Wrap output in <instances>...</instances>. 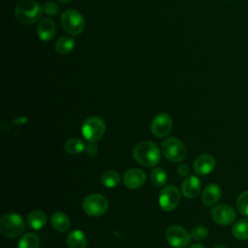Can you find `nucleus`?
Returning <instances> with one entry per match:
<instances>
[{
    "label": "nucleus",
    "instance_id": "f03ea898",
    "mask_svg": "<svg viewBox=\"0 0 248 248\" xmlns=\"http://www.w3.org/2000/svg\"><path fill=\"white\" fill-rule=\"evenodd\" d=\"M43 13V8L36 1L22 0L16 6L15 17L19 23L32 24L42 17Z\"/></svg>",
    "mask_w": 248,
    "mask_h": 248
},
{
    "label": "nucleus",
    "instance_id": "423d86ee",
    "mask_svg": "<svg viewBox=\"0 0 248 248\" xmlns=\"http://www.w3.org/2000/svg\"><path fill=\"white\" fill-rule=\"evenodd\" d=\"M162 152L164 156L171 162H180L185 159L187 149L185 145L176 138H168L162 143Z\"/></svg>",
    "mask_w": 248,
    "mask_h": 248
},
{
    "label": "nucleus",
    "instance_id": "0eeeda50",
    "mask_svg": "<svg viewBox=\"0 0 248 248\" xmlns=\"http://www.w3.org/2000/svg\"><path fill=\"white\" fill-rule=\"evenodd\" d=\"M85 213L89 216H101L108 210V202L107 199L100 194H92L87 196L82 202Z\"/></svg>",
    "mask_w": 248,
    "mask_h": 248
},
{
    "label": "nucleus",
    "instance_id": "f3484780",
    "mask_svg": "<svg viewBox=\"0 0 248 248\" xmlns=\"http://www.w3.org/2000/svg\"><path fill=\"white\" fill-rule=\"evenodd\" d=\"M51 226L60 232H65L71 228V220L64 212H55L51 216Z\"/></svg>",
    "mask_w": 248,
    "mask_h": 248
},
{
    "label": "nucleus",
    "instance_id": "cd10ccee",
    "mask_svg": "<svg viewBox=\"0 0 248 248\" xmlns=\"http://www.w3.org/2000/svg\"><path fill=\"white\" fill-rule=\"evenodd\" d=\"M43 10H44V12H45L47 16H55V15L58 14V12H59V7H58V5H57L55 2H53V1H47L46 3H45V5H44V7H43Z\"/></svg>",
    "mask_w": 248,
    "mask_h": 248
},
{
    "label": "nucleus",
    "instance_id": "393cba45",
    "mask_svg": "<svg viewBox=\"0 0 248 248\" xmlns=\"http://www.w3.org/2000/svg\"><path fill=\"white\" fill-rule=\"evenodd\" d=\"M150 179L151 182L157 186V187H161L164 184H166V182L168 181V174L166 172L165 170L161 169V168H155L150 174Z\"/></svg>",
    "mask_w": 248,
    "mask_h": 248
},
{
    "label": "nucleus",
    "instance_id": "a211bd4d",
    "mask_svg": "<svg viewBox=\"0 0 248 248\" xmlns=\"http://www.w3.org/2000/svg\"><path fill=\"white\" fill-rule=\"evenodd\" d=\"M67 245L69 248H86L87 238L85 233L80 230L73 231L67 237Z\"/></svg>",
    "mask_w": 248,
    "mask_h": 248
},
{
    "label": "nucleus",
    "instance_id": "c85d7f7f",
    "mask_svg": "<svg viewBox=\"0 0 248 248\" xmlns=\"http://www.w3.org/2000/svg\"><path fill=\"white\" fill-rule=\"evenodd\" d=\"M85 153L89 156V157H93L97 154L98 152V146L95 142H89L85 145V149H84Z\"/></svg>",
    "mask_w": 248,
    "mask_h": 248
},
{
    "label": "nucleus",
    "instance_id": "1a4fd4ad",
    "mask_svg": "<svg viewBox=\"0 0 248 248\" xmlns=\"http://www.w3.org/2000/svg\"><path fill=\"white\" fill-rule=\"evenodd\" d=\"M180 202V193L174 186L165 187L159 195V205L164 211L173 210Z\"/></svg>",
    "mask_w": 248,
    "mask_h": 248
},
{
    "label": "nucleus",
    "instance_id": "6e6552de",
    "mask_svg": "<svg viewBox=\"0 0 248 248\" xmlns=\"http://www.w3.org/2000/svg\"><path fill=\"white\" fill-rule=\"evenodd\" d=\"M191 233L180 226H171L166 232V239L173 248H185L191 241Z\"/></svg>",
    "mask_w": 248,
    "mask_h": 248
},
{
    "label": "nucleus",
    "instance_id": "aec40b11",
    "mask_svg": "<svg viewBox=\"0 0 248 248\" xmlns=\"http://www.w3.org/2000/svg\"><path fill=\"white\" fill-rule=\"evenodd\" d=\"M76 46V41L70 36H63L55 43V49L59 54L65 55L73 51Z\"/></svg>",
    "mask_w": 248,
    "mask_h": 248
},
{
    "label": "nucleus",
    "instance_id": "473e14b6",
    "mask_svg": "<svg viewBox=\"0 0 248 248\" xmlns=\"http://www.w3.org/2000/svg\"><path fill=\"white\" fill-rule=\"evenodd\" d=\"M59 2H61V3H68V2H70L71 0H58Z\"/></svg>",
    "mask_w": 248,
    "mask_h": 248
},
{
    "label": "nucleus",
    "instance_id": "7c9ffc66",
    "mask_svg": "<svg viewBox=\"0 0 248 248\" xmlns=\"http://www.w3.org/2000/svg\"><path fill=\"white\" fill-rule=\"evenodd\" d=\"M190 248H204V246H202V244H199V243H196V244H193Z\"/></svg>",
    "mask_w": 248,
    "mask_h": 248
},
{
    "label": "nucleus",
    "instance_id": "9b49d317",
    "mask_svg": "<svg viewBox=\"0 0 248 248\" xmlns=\"http://www.w3.org/2000/svg\"><path fill=\"white\" fill-rule=\"evenodd\" d=\"M211 216L215 223L227 226L234 221L235 211L232 206L228 204H219L212 209Z\"/></svg>",
    "mask_w": 248,
    "mask_h": 248
},
{
    "label": "nucleus",
    "instance_id": "5701e85b",
    "mask_svg": "<svg viewBox=\"0 0 248 248\" xmlns=\"http://www.w3.org/2000/svg\"><path fill=\"white\" fill-rule=\"evenodd\" d=\"M85 144L80 139H71L65 143V150L67 153L77 155L84 151Z\"/></svg>",
    "mask_w": 248,
    "mask_h": 248
},
{
    "label": "nucleus",
    "instance_id": "ddd939ff",
    "mask_svg": "<svg viewBox=\"0 0 248 248\" xmlns=\"http://www.w3.org/2000/svg\"><path fill=\"white\" fill-rule=\"evenodd\" d=\"M215 159L210 154H202L199 156L193 164L194 170L199 175H206L215 168Z\"/></svg>",
    "mask_w": 248,
    "mask_h": 248
},
{
    "label": "nucleus",
    "instance_id": "4be33fe9",
    "mask_svg": "<svg viewBox=\"0 0 248 248\" xmlns=\"http://www.w3.org/2000/svg\"><path fill=\"white\" fill-rule=\"evenodd\" d=\"M120 181V175L115 170H107L101 176V183L107 188H113L118 185Z\"/></svg>",
    "mask_w": 248,
    "mask_h": 248
},
{
    "label": "nucleus",
    "instance_id": "a878e982",
    "mask_svg": "<svg viewBox=\"0 0 248 248\" xmlns=\"http://www.w3.org/2000/svg\"><path fill=\"white\" fill-rule=\"evenodd\" d=\"M237 210L244 216H248V191L242 192L236 200Z\"/></svg>",
    "mask_w": 248,
    "mask_h": 248
},
{
    "label": "nucleus",
    "instance_id": "bb28decb",
    "mask_svg": "<svg viewBox=\"0 0 248 248\" xmlns=\"http://www.w3.org/2000/svg\"><path fill=\"white\" fill-rule=\"evenodd\" d=\"M208 234V230L206 227L202 225L195 226L191 231V236L196 240H202L204 239Z\"/></svg>",
    "mask_w": 248,
    "mask_h": 248
},
{
    "label": "nucleus",
    "instance_id": "20e7f679",
    "mask_svg": "<svg viewBox=\"0 0 248 248\" xmlns=\"http://www.w3.org/2000/svg\"><path fill=\"white\" fill-rule=\"evenodd\" d=\"M60 21L64 30L73 36L80 34L85 27V20L82 15L74 9L65 10L61 15Z\"/></svg>",
    "mask_w": 248,
    "mask_h": 248
},
{
    "label": "nucleus",
    "instance_id": "f257e3e1",
    "mask_svg": "<svg viewBox=\"0 0 248 248\" xmlns=\"http://www.w3.org/2000/svg\"><path fill=\"white\" fill-rule=\"evenodd\" d=\"M135 160L144 167H155L161 159L158 146L149 140H143L136 144L133 150Z\"/></svg>",
    "mask_w": 248,
    "mask_h": 248
},
{
    "label": "nucleus",
    "instance_id": "39448f33",
    "mask_svg": "<svg viewBox=\"0 0 248 248\" xmlns=\"http://www.w3.org/2000/svg\"><path fill=\"white\" fill-rule=\"evenodd\" d=\"M106 132V124L104 120L98 116H90L82 124L81 133L89 142H96Z\"/></svg>",
    "mask_w": 248,
    "mask_h": 248
},
{
    "label": "nucleus",
    "instance_id": "f8f14e48",
    "mask_svg": "<svg viewBox=\"0 0 248 248\" xmlns=\"http://www.w3.org/2000/svg\"><path fill=\"white\" fill-rule=\"evenodd\" d=\"M146 179V175L143 170L140 169H130L125 171L123 176L124 185L128 189H138L141 187Z\"/></svg>",
    "mask_w": 248,
    "mask_h": 248
},
{
    "label": "nucleus",
    "instance_id": "dca6fc26",
    "mask_svg": "<svg viewBox=\"0 0 248 248\" xmlns=\"http://www.w3.org/2000/svg\"><path fill=\"white\" fill-rule=\"evenodd\" d=\"M221 195H222L221 188L217 184L211 183V184H208L202 191V201L204 205L211 206L220 200Z\"/></svg>",
    "mask_w": 248,
    "mask_h": 248
},
{
    "label": "nucleus",
    "instance_id": "412c9836",
    "mask_svg": "<svg viewBox=\"0 0 248 248\" xmlns=\"http://www.w3.org/2000/svg\"><path fill=\"white\" fill-rule=\"evenodd\" d=\"M232 235L240 240L248 239V219H240L232 229Z\"/></svg>",
    "mask_w": 248,
    "mask_h": 248
},
{
    "label": "nucleus",
    "instance_id": "2f4dec72",
    "mask_svg": "<svg viewBox=\"0 0 248 248\" xmlns=\"http://www.w3.org/2000/svg\"><path fill=\"white\" fill-rule=\"evenodd\" d=\"M213 248H228L226 245H224V244H219V245H216V246H214Z\"/></svg>",
    "mask_w": 248,
    "mask_h": 248
},
{
    "label": "nucleus",
    "instance_id": "6ab92c4d",
    "mask_svg": "<svg viewBox=\"0 0 248 248\" xmlns=\"http://www.w3.org/2000/svg\"><path fill=\"white\" fill-rule=\"evenodd\" d=\"M27 223L28 226L33 230H41L46 223V215L42 210H33L27 216Z\"/></svg>",
    "mask_w": 248,
    "mask_h": 248
},
{
    "label": "nucleus",
    "instance_id": "c756f323",
    "mask_svg": "<svg viewBox=\"0 0 248 248\" xmlns=\"http://www.w3.org/2000/svg\"><path fill=\"white\" fill-rule=\"evenodd\" d=\"M177 172H178V174H179V175L187 177V176H188V174H189V172H190L189 167H188L187 165L182 164V165H180V166L177 168Z\"/></svg>",
    "mask_w": 248,
    "mask_h": 248
},
{
    "label": "nucleus",
    "instance_id": "b1692460",
    "mask_svg": "<svg viewBox=\"0 0 248 248\" xmlns=\"http://www.w3.org/2000/svg\"><path fill=\"white\" fill-rule=\"evenodd\" d=\"M40 241L38 236L35 233H26L24 234L19 242L17 248H39Z\"/></svg>",
    "mask_w": 248,
    "mask_h": 248
},
{
    "label": "nucleus",
    "instance_id": "2eb2a0df",
    "mask_svg": "<svg viewBox=\"0 0 248 248\" xmlns=\"http://www.w3.org/2000/svg\"><path fill=\"white\" fill-rule=\"evenodd\" d=\"M201 181L195 175H188L182 183V193L188 199L198 197L201 192Z\"/></svg>",
    "mask_w": 248,
    "mask_h": 248
},
{
    "label": "nucleus",
    "instance_id": "72a5a7b5",
    "mask_svg": "<svg viewBox=\"0 0 248 248\" xmlns=\"http://www.w3.org/2000/svg\"><path fill=\"white\" fill-rule=\"evenodd\" d=\"M226 1H230V0H226Z\"/></svg>",
    "mask_w": 248,
    "mask_h": 248
},
{
    "label": "nucleus",
    "instance_id": "7ed1b4c3",
    "mask_svg": "<svg viewBox=\"0 0 248 248\" xmlns=\"http://www.w3.org/2000/svg\"><path fill=\"white\" fill-rule=\"evenodd\" d=\"M24 231V222L16 213H6L0 220V232L8 238H16Z\"/></svg>",
    "mask_w": 248,
    "mask_h": 248
},
{
    "label": "nucleus",
    "instance_id": "9d476101",
    "mask_svg": "<svg viewBox=\"0 0 248 248\" xmlns=\"http://www.w3.org/2000/svg\"><path fill=\"white\" fill-rule=\"evenodd\" d=\"M172 128L171 117L165 112L157 114L151 123V132L157 138H164L170 134Z\"/></svg>",
    "mask_w": 248,
    "mask_h": 248
},
{
    "label": "nucleus",
    "instance_id": "4468645a",
    "mask_svg": "<svg viewBox=\"0 0 248 248\" xmlns=\"http://www.w3.org/2000/svg\"><path fill=\"white\" fill-rule=\"evenodd\" d=\"M56 25L53 19L46 17L40 21L37 27V33L39 38L44 42H49L55 36Z\"/></svg>",
    "mask_w": 248,
    "mask_h": 248
}]
</instances>
